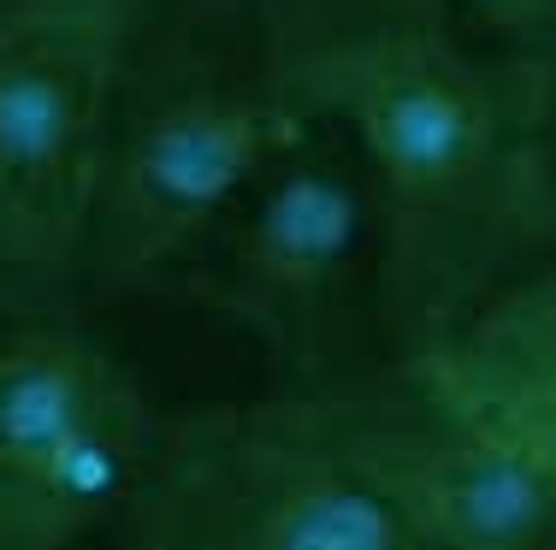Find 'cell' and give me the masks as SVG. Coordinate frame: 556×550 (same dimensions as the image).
<instances>
[{"label": "cell", "instance_id": "cell-1", "mask_svg": "<svg viewBox=\"0 0 556 550\" xmlns=\"http://www.w3.org/2000/svg\"><path fill=\"white\" fill-rule=\"evenodd\" d=\"M278 65L362 166L379 219V356L556 260V60L450 0H267Z\"/></svg>", "mask_w": 556, "mask_h": 550}, {"label": "cell", "instance_id": "cell-2", "mask_svg": "<svg viewBox=\"0 0 556 550\" xmlns=\"http://www.w3.org/2000/svg\"><path fill=\"white\" fill-rule=\"evenodd\" d=\"M308 125L267 0H149L108 113L84 303L184 272Z\"/></svg>", "mask_w": 556, "mask_h": 550}, {"label": "cell", "instance_id": "cell-3", "mask_svg": "<svg viewBox=\"0 0 556 550\" xmlns=\"http://www.w3.org/2000/svg\"><path fill=\"white\" fill-rule=\"evenodd\" d=\"M125 550H415L320 385L161 414Z\"/></svg>", "mask_w": 556, "mask_h": 550}, {"label": "cell", "instance_id": "cell-4", "mask_svg": "<svg viewBox=\"0 0 556 550\" xmlns=\"http://www.w3.org/2000/svg\"><path fill=\"white\" fill-rule=\"evenodd\" d=\"M190 291L285 385H326L379 356V219L362 166L308 125L190 255Z\"/></svg>", "mask_w": 556, "mask_h": 550}, {"label": "cell", "instance_id": "cell-5", "mask_svg": "<svg viewBox=\"0 0 556 550\" xmlns=\"http://www.w3.org/2000/svg\"><path fill=\"white\" fill-rule=\"evenodd\" d=\"M149 0H0V272L84 308L118 65Z\"/></svg>", "mask_w": 556, "mask_h": 550}, {"label": "cell", "instance_id": "cell-6", "mask_svg": "<svg viewBox=\"0 0 556 550\" xmlns=\"http://www.w3.org/2000/svg\"><path fill=\"white\" fill-rule=\"evenodd\" d=\"M161 409L77 314L0 320V550H77L118 527Z\"/></svg>", "mask_w": 556, "mask_h": 550}, {"label": "cell", "instance_id": "cell-7", "mask_svg": "<svg viewBox=\"0 0 556 550\" xmlns=\"http://www.w3.org/2000/svg\"><path fill=\"white\" fill-rule=\"evenodd\" d=\"M320 391L415 550H556V468L450 409L408 356H374Z\"/></svg>", "mask_w": 556, "mask_h": 550}, {"label": "cell", "instance_id": "cell-8", "mask_svg": "<svg viewBox=\"0 0 556 550\" xmlns=\"http://www.w3.org/2000/svg\"><path fill=\"white\" fill-rule=\"evenodd\" d=\"M415 373L509 450L556 468V260L515 272L408 349Z\"/></svg>", "mask_w": 556, "mask_h": 550}, {"label": "cell", "instance_id": "cell-9", "mask_svg": "<svg viewBox=\"0 0 556 550\" xmlns=\"http://www.w3.org/2000/svg\"><path fill=\"white\" fill-rule=\"evenodd\" d=\"M450 7L509 54L556 60V0H450Z\"/></svg>", "mask_w": 556, "mask_h": 550}, {"label": "cell", "instance_id": "cell-10", "mask_svg": "<svg viewBox=\"0 0 556 550\" xmlns=\"http://www.w3.org/2000/svg\"><path fill=\"white\" fill-rule=\"evenodd\" d=\"M24 314H77V308H48L42 296H30L24 284H12L0 272V320H24Z\"/></svg>", "mask_w": 556, "mask_h": 550}]
</instances>
